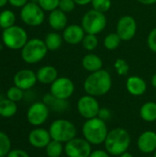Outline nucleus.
Listing matches in <instances>:
<instances>
[{"mask_svg": "<svg viewBox=\"0 0 156 157\" xmlns=\"http://www.w3.org/2000/svg\"><path fill=\"white\" fill-rule=\"evenodd\" d=\"M83 86L87 95L95 98L105 96L110 91L112 86L111 75L105 69L90 73L85 79Z\"/></svg>", "mask_w": 156, "mask_h": 157, "instance_id": "f257e3e1", "label": "nucleus"}, {"mask_svg": "<svg viewBox=\"0 0 156 157\" xmlns=\"http://www.w3.org/2000/svg\"><path fill=\"white\" fill-rule=\"evenodd\" d=\"M137 29L136 19L130 15H125L119 18L116 25V33L122 41H129L135 37Z\"/></svg>", "mask_w": 156, "mask_h": 157, "instance_id": "ddd939ff", "label": "nucleus"}, {"mask_svg": "<svg viewBox=\"0 0 156 157\" xmlns=\"http://www.w3.org/2000/svg\"><path fill=\"white\" fill-rule=\"evenodd\" d=\"M147 46L153 52L156 53V27L154 28L148 34Z\"/></svg>", "mask_w": 156, "mask_h": 157, "instance_id": "c9c22d12", "label": "nucleus"}, {"mask_svg": "<svg viewBox=\"0 0 156 157\" xmlns=\"http://www.w3.org/2000/svg\"><path fill=\"white\" fill-rule=\"evenodd\" d=\"M154 157H156V150H155V152L154 153Z\"/></svg>", "mask_w": 156, "mask_h": 157, "instance_id": "49530a36", "label": "nucleus"}, {"mask_svg": "<svg viewBox=\"0 0 156 157\" xmlns=\"http://www.w3.org/2000/svg\"><path fill=\"white\" fill-rule=\"evenodd\" d=\"M76 108L80 116L86 120L97 117L100 109V106L97 98L87 94L82 96L78 99Z\"/></svg>", "mask_w": 156, "mask_h": 157, "instance_id": "9d476101", "label": "nucleus"}, {"mask_svg": "<svg viewBox=\"0 0 156 157\" xmlns=\"http://www.w3.org/2000/svg\"><path fill=\"white\" fill-rule=\"evenodd\" d=\"M45 153L48 157H60L64 153V146L62 143L52 140L45 147Z\"/></svg>", "mask_w": 156, "mask_h": 157, "instance_id": "a878e982", "label": "nucleus"}, {"mask_svg": "<svg viewBox=\"0 0 156 157\" xmlns=\"http://www.w3.org/2000/svg\"><path fill=\"white\" fill-rule=\"evenodd\" d=\"M97 117L105 121H108L110 118H111V112L107 108H100L99 109V112H98V115Z\"/></svg>", "mask_w": 156, "mask_h": 157, "instance_id": "4c0bfd02", "label": "nucleus"}, {"mask_svg": "<svg viewBox=\"0 0 156 157\" xmlns=\"http://www.w3.org/2000/svg\"><path fill=\"white\" fill-rule=\"evenodd\" d=\"M0 157H7L6 155H0Z\"/></svg>", "mask_w": 156, "mask_h": 157, "instance_id": "de8ad7c7", "label": "nucleus"}, {"mask_svg": "<svg viewBox=\"0 0 156 157\" xmlns=\"http://www.w3.org/2000/svg\"><path fill=\"white\" fill-rule=\"evenodd\" d=\"M118 157H134L131 153H129L128 151L127 152H125V153H123L122 155H119Z\"/></svg>", "mask_w": 156, "mask_h": 157, "instance_id": "c03bdc74", "label": "nucleus"}, {"mask_svg": "<svg viewBox=\"0 0 156 157\" xmlns=\"http://www.w3.org/2000/svg\"><path fill=\"white\" fill-rule=\"evenodd\" d=\"M43 102L49 107L50 109L56 111V112H63L69 109V103L67 100L59 99L53 97L51 93L44 96Z\"/></svg>", "mask_w": 156, "mask_h": 157, "instance_id": "4be33fe9", "label": "nucleus"}, {"mask_svg": "<svg viewBox=\"0 0 156 157\" xmlns=\"http://www.w3.org/2000/svg\"><path fill=\"white\" fill-rule=\"evenodd\" d=\"M77 6H87L91 4L92 0H74Z\"/></svg>", "mask_w": 156, "mask_h": 157, "instance_id": "a19ab883", "label": "nucleus"}, {"mask_svg": "<svg viewBox=\"0 0 156 157\" xmlns=\"http://www.w3.org/2000/svg\"><path fill=\"white\" fill-rule=\"evenodd\" d=\"M81 63L83 68L89 73H94L103 69V60L99 55L94 52H88L84 55Z\"/></svg>", "mask_w": 156, "mask_h": 157, "instance_id": "aec40b11", "label": "nucleus"}, {"mask_svg": "<svg viewBox=\"0 0 156 157\" xmlns=\"http://www.w3.org/2000/svg\"><path fill=\"white\" fill-rule=\"evenodd\" d=\"M126 89L127 91L134 97L143 96L147 90L146 81L138 75H131L126 80Z\"/></svg>", "mask_w": 156, "mask_h": 157, "instance_id": "a211bd4d", "label": "nucleus"}, {"mask_svg": "<svg viewBox=\"0 0 156 157\" xmlns=\"http://www.w3.org/2000/svg\"><path fill=\"white\" fill-rule=\"evenodd\" d=\"M98 38L97 35H94V34H86L85 38L82 40V46L83 48L87 51V52H93L95 51L97 47H98Z\"/></svg>", "mask_w": 156, "mask_h": 157, "instance_id": "c85d7f7f", "label": "nucleus"}, {"mask_svg": "<svg viewBox=\"0 0 156 157\" xmlns=\"http://www.w3.org/2000/svg\"><path fill=\"white\" fill-rule=\"evenodd\" d=\"M121 41V39L116 32H111L107 34L104 38L103 45L108 51H114L120 47Z\"/></svg>", "mask_w": 156, "mask_h": 157, "instance_id": "bb28decb", "label": "nucleus"}, {"mask_svg": "<svg viewBox=\"0 0 156 157\" xmlns=\"http://www.w3.org/2000/svg\"><path fill=\"white\" fill-rule=\"evenodd\" d=\"M60 0H37L39 6L47 12H51L58 8Z\"/></svg>", "mask_w": 156, "mask_h": 157, "instance_id": "72a5a7b5", "label": "nucleus"}, {"mask_svg": "<svg viewBox=\"0 0 156 157\" xmlns=\"http://www.w3.org/2000/svg\"><path fill=\"white\" fill-rule=\"evenodd\" d=\"M16 16L13 11L6 9L0 13V28L6 29L15 25Z\"/></svg>", "mask_w": 156, "mask_h": 157, "instance_id": "cd10ccee", "label": "nucleus"}, {"mask_svg": "<svg viewBox=\"0 0 156 157\" xmlns=\"http://www.w3.org/2000/svg\"><path fill=\"white\" fill-rule=\"evenodd\" d=\"M151 84H152L153 87L156 89V73L152 76V78H151Z\"/></svg>", "mask_w": 156, "mask_h": 157, "instance_id": "37998d69", "label": "nucleus"}, {"mask_svg": "<svg viewBox=\"0 0 156 157\" xmlns=\"http://www.w3.org/2000/svg\"><path fill=\"white\" fill-rule=\"evenodd\" d=\"M63 41L64 40L63 39V35L58 33V31H51L48 33L44 39V42L48 51L51 52L59 50L62 47Z\"/></svg>", "mask_w": 156, "mask_h": 157, "instance_id": "5701e85b", "label": "nucleus"}, {"mask_svg": "<svg viewBox=\"0 0 156 157\" xmlns=\"http://www.w3.org/2000/svg\"><path fill=\"white\" fill-rule=\"evenodd\" d=\"M114 69L120 76H126L130 72V65L124 59L118 58L114 62Z\"/></svg>", "mask_w": 156, "mask_h": 157, "instance_id": "c756f323", "label": "nucleus"}, {"mask_svg": "<svg viewBox=\"0 0 156 157\" xmlns=\"http://www.w3.org/2000/svg\"><path fill=\"white\" fill-rule=\"evenodd\" d=\"M38 82L43 85H51L59 76L57 69L52 65H44L40 67L37 73Z\"/></svg>", "mask_w": 156, "mask_h": 157, "instance_id": "412c9836", "label": "nucleus"}, {"mask_svg": "<svg viewBox=\"0 0 156 157\" xmlns=\"http://www.w3.org/2000/svg\"><path fill=\"white\" fill-rule=\"evenodd\" d=\"M37 82V75L30 69H22L17 72L14 76V85L23 91L31 89Z\"/></svg>", "mask_w": 156, "mask_h": 157, "instance_id": "4468645a", "label": "nucleus"}, {"mask_svg": "<svg viewBox=\"0 0 156 157\" xmlns=\"http://www.w3.org/2000/svg\"><path fill=\"white\" fill-rule=\"evenodd\" d=\"M23 97H24V91L16 86L9 87L6 91V98L10 99L16 103L22 100Z\"/></svg>", "mask_w": 156, "mask_h": 157, "instance_id": "473e14b6", "label": "nucleus"}, {"mask_svg": "<svg viewBox=\"0 0 156 157\" xmlns=\"http://www.w3.org/2000/svg\"><path fill=\"white\" fill-rule=\"evenodd\" d=\"M45 11L37 2H28L20 10V18L28 26H40L45 19Z\"/></svg>", "mask_w": 156, "mask_h": 157, "instance_id": "6e6552de", "label": "nucleus"}, {"mask_svg": "<svg viewBox=\"0 0 156 157\" xmlns=\"http://www.w3.org/2000/svg\"><path fill=\"white\" fill-rule=\"evenodd\" d=\"M137 147L143 154L149 155L154 153L156 150V132L146 131L141 133L137 139Z\"/></svg>", "mask_w": 156, "mask_h": 157, "instance_id": "f3484780", "label": "nucleus"}, {"mask_svg": "<svg viewBox=\"0 0 156 157\" xmlns=\"http://www.w3.org/2000/svg\"><path fill=\"white\" fill-rule=\"evenodd\" d=\"M2 40L6 47L11 50H21L28 42L27 31L19 26H12L2 32Z\"/></svg>", "mask_w": 156, "mask_h": 157, "instance_id": "0eeeda50", "label": "nucleus"}, {"mask_svg": "<svg viewBox=\"0 0 156 157\" xmlns=\"http://www.w3.org/2000/svg\"><path fill=\"white\" fill-rule=\"evenodd\" d=\"M29 0H8V3L15 7H23Z\"/></svg>", "mask_w": 156, "mask_h": 157, "instance_id": "ea45409f", "label": "nucleus"}, {"mask_svg": "<svg viewBox=\"0 0 156 157\" xmlns=\"http://www.w3.org/2000/svg\"><path fill=\"white\" fill-rule=\"evenodd\" d=\"M11 151V140L9 136L0 132V155H7Z\"/></svg>", "mask_w": 156, "mask_h": 157, "instance_id": "2f4dec72", "label": "nucleus"}, {"mask_svg": "<svg viewBox=\"0 0 156 157\" xmlns=\"http://www.w3.org/2000/svg\"><path fill=\"white\" fill-rule=\"evenodd\" d=\"M89 157H110V155L106 150H95L92 151Z\"/></svg>", "mask_w": 156, "mask_h": 157, "instance_id": "58836bf2", "label": "nucleus"}, {"mask_svg": "<svg viewBox=\"0 0 156 157\" xmlns=\"http://www.w3.org/2000/svg\"><path fill=\"white\" fill-rule=\"evenodd\" d=\"M131 142V135L126 129L114 128L108 132L104 142L105 150L112 156H119L128 151Z\"/></svg>", "mask_w": 156, "mask_h": 157, "instance_id": "f03ea898", "label": "nucleus"}, {"mask_svg": "<svg viewBox=\"0 0 156 157\" xmlns=\"http://www.w3.org/2000/svg\"><path fill=\"white\" fill-rule=\"evenodd\" d=\"M28 140L31 146L38 149H42L49 144V143L51 141V137L49 130L37 127L29 132Z\"/></svg>", "mask_w": 156, "mask_h": 157, "instance_id": "dca6fc26", "label": "nucleus"}, {"mask_svg": "<svg viewBox=\"0 0 156 157\" xmlns=\"http://www.w3.org/2000/svg\"><path fill=\"white\" fill-rule=\"evenodd\" d=\"M48 49L44 40L34 38L29 40L21 49V57L29 64L38 63L42 61L48 53Z\"/></svg>", "mask_w": 156, "mask_h": 157, "instance_id": "39448f33", "label": "nucleus"}, {"mask_svg": "<svg viewBox=\"0 0 156 157\" xmlns=\"http://www.w3.org/2000/svg\"><path fill=\"white\" fill-rule=\"evenodd\" d=\"M108 132L106 121L98 117L86 120L82 127L83 136L91 145L104 144Z\"/></svg>", "mask_w": 156, "mask_h": 157, "instance_id": "7ed1b4c3", "label": "nucleus"}, {"mask_svg": "<svg viewBox=\"0 0 156 157\" xmlns=\"http://www.w3.org/2000/svg\"><path fill=\"white\" fill-rule=\"evenodd\" d=\"M91 153V144L85 138L75 137L64 144V154L67 157H89Z\"/></svg>", "mask_w": 156, "mask_h": 157, "instance_id": "f8f14e48", "label": "nucleus"}, {"mask_svg": "<svg viewBox=\"0 0 156 157\" xmlns=\"http://www.w3.org/2000/svg\"><path fill=\"white\" fill-rule=\"evenodd\" d=\"M49 132L52 140L66 144L76 137L77 129L72 121L65 119H58L51 123Z\"/></svg>", "mask_w": 156, "mask_h": 157, "instance_id": "20e7f679", "label": "nucleus"}, {"mask_svg": "<svg viewBox=\"0 0 156 157\" xmlns=\"http://www.w3.org/2000/svg\"><path fill=\"white\" fill-rule=\"evenodd\" d=\"M7 157H29V155L22 149H11L7 154Z\"/></svg>", "mask_w": 156, "mask_h": 157, "instance_id": "e433bc0d", "label": "nucleus"}, {"mask_svg": "<svg viewBox=\"0 0 156 157\" xmlns=\"http://www.w3.org/2000/svg\"><path fill=\"white\" fill-rule=\"evenodd\" d=\"M8 3V0H0V7L5 6Z\"/></svg>", "mask_w": 156, "mask_h": 157, "instance_id": "a18cd8bd", "label": "nucleus"}, {"mask_svg": "<svg viewBox=\"0 0 156 157\" xmlns=\"http://www.w3.org/2000/svg\"><path fill=\"white\" fill-rule=\"evenodd\" d=\"M91 6L93 9L105 14L111 8L112 1L111 0H92Z\"/></svg>", "mask_w": 156, "mask_h": 157, "instance_id": "7c9ffc66", "label": "nucleus"}, {"mask_svg": "<svg viewBox=\"0 0 156 157\" xmlns=\"http://www.w3.org/2000/svg\"><path fill=\"white\" fill-rule=\"evenodd\" d=\"M17 112V103L8 99L4 98L0 100V117L2 118H12Z\"/></svg>", "mask_w": 156, "mask_h": 157, "instance_id": "393cba45", "label": "nucleus"}, {"mask_svg": "<svg viewBox=\"0 0 156 157\" xmlns=\"http://www.w3.org/2000/svg\"><path fill=\"white\" fill-rule=\"evenodd\" d=\"M108 19L106 15L93 8L86 11L81 19V26L87 34L98 35L106 29Z\"/></svg>", "mask_w": 156, "mask_h": 157, "instance_id": "423d86ee", "label": "nucleus"}, {"mask_svg": "<svg viewBox=\"0 0 156 157\" xmlns=\"http://www.w3.org/2000/svg\"><path fill=\"white\" fill-rule=\"evenodd\" d=\"M48 22L50 27L55 31H63L68 26L67 14L60 10L59 8L50 12Z\"/></svg>", "mask_w": 156, "mask_h": 157, "instance_id": "6ab92c4d", "label": "nucleus"}, {"mask_svg": "<svg viewBox=\"0 0 156 157\" xmlns=\"http://www.w3.org/2000/svg\"><path fill=\"white\" fill-rule=\"evenodd\" d=\"M74 90L75 86L73 80L66 76L58 77L50 86V93L53 97L64 100H68L74 95Z\"/></svg>", "mask_w": 156, "mask_h": 157, "instance_id": "1a4fd4ad", "label": "nucleus"}, {"mask_svg": "<svg viewBox=\"0 0 156 157\" xmlns=\"http://www.w3.org/2000/svg\"><path fill=\"white\" fill-rule=\"evenodd\" d=\"M137 1L145 6H151V5L156 4V0H137Z\"/></svg>", "mask_w": 156, "mask_h": 157, "instance_id": "79ce46f5", "label": "nucleus"}, {"mask_svg": "<svg viewBox=\"0 0 156 157\" xmlns=\"http://www.w3.org/2000/svg\"><path fill=\"white\" fill-rule=\"evenodd\" d=\"M76 6L77 5L75 4V2L74 0H60L58 8L60 10H62L63 12L68 14V13H71L72 11H74L75 9Z\"/></svg>", "mask_w": 156, "mask_h": 157, "instance_id": "f704fd0d", "label": "nucleus"}, {"mask_svg": "<svg viewBox=\"0 0 156 157\" xmlns=\"http://www.w3.org/2000/svg\"><path fill=\"white\" fill-rule=\"evenodd\" d=\"M50 114V109L49 107L43 102H35L30 105V107L27 110V121L29 124L35 127H39L42 124H44Z\"/></svg>", "mask_w": 156, "mask_h": 157, "instance_id": "9b49d317", "label": "nucleus"}, {"mask_svg": "<svg viewBox=\"0 0 156 157\" xmlns=\"http://www.w3.org/2000/svg\"><path fill=\"white\" fill-rule=\"evenodd\" d=\"M141 118L147 122H154L156 121V103L154 101L145 102L140 109Z\"/></svg>", "mask_w": 156, "mask_h": 157, "instance_id": "b1692460", "label": "nucleus"}, {"mask_svg": "<svg viewBox=\"0 0 156 157\" xmlns=\"http://www.w3.org/2000/svg\"><path fill=\"white\" fill-rule=\"evenodd\" d=\"M86 31L83 27L78 24L68 25L63 30V39L69 45H78L82 43L83 39L86 36Z\"/></svg>", "mask_w": 156, "mask_h": 157, "instance_id": "2eb2a0df", "label": "nucleus"}]
</instances>
